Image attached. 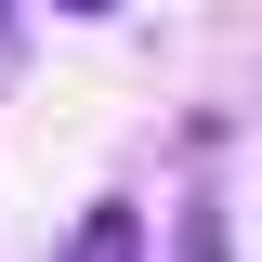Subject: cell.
I'll use <instances>...</instances> for the list:
<instances>
[{
  "label": "cell",
  "mask_w": 262,
  "mask_h": 262,
  "mask_svg": "<svg viewBox=\"0 0 262 262\" xmlns=\"http://www.w3.org/2000/svg\"><path fill=\"white\" fill-rule=\"evenodd\" d=\"M66 262H144V210H131V196H92L79 236H66Z\"/></svg>",
  "instance_id": "6da1fadb"
},
{
  "label": "cell",
  "mask_w": 262,
  "mask_h": 262,
  "mask_svg": "<svg viewBox=\"0 0 262 262\" xmlns=\"http://www.w3.org/2000/svg\"><path fill=\"white\" fill-rule=\"evenodd\" d=\"M66 13H118V0H66Z\"/></svg>",
  "instance_id": "7a4b0ae2"
}]
</instances>
